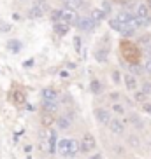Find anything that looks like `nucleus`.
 I'll use <instances>...</instances> for the list:
<instances>
[{
    "instance_id": "obj_1",
    "label": "nucleus",
    "mask_w": 151,
    "mask_h": 159,
    "mask_svg": "<svg viewBox=\"0 0 151 159\" xmlns=\"http://www.w3.org/2000/svg\"><path fill=\"white\" fill-rule=\"evenodd\" d=\"M121 52H123V56L130 61V65H137V63H139V49H137V46L127 42V40H123L121 42Z\"/></svg>"
},
{
    "instance_id": "obj_2",
    "label": "nucleus",
    "mask_w": 151,
    "mask_h": 159,
    "mask_svg": "<svg viewBox=\"0 0 151 159\" xmlns=\"http://www.w3.org/2000/svg\"><path fill=\"white\" fill-rule=\"evenodd\" d=\"M95 147H97V140H95V136L91 135V133H86V135H83V138H81L79 142V152L81 154H90V152H93Z\"/></svg>"
},
{
    "instance_id": "obj_3",
    "label": "nucleus",
    "mask_w": 151,
    "mask_h": 159,
    "mask_svg": "<svg viewBox=\"0 0 151 159\" xmlns=\"http://www.w3.org/2000/svg\"><path fill=\"white\" fill-rule=\"evenodd\" d=\"M46 11H47L46 0H37V2H35V4L28 9V18H32V19L42 18V16L46 14Z\"/></svg>"
},
{
    "instance_id": "obj_4",
    "label": "nucleus",
    "mask_w": 151,
    "mask_h": 159,
    "mask_svg": "<svg viewBox=\"0 0 151 159\" xmlns=\"http://www.w3.org/2000/svg\"><path fill=\"white\" fill-rule=\"evenodd\" d=\"M77 28L83 30V32H93L95 26H97V23H95L93 19L90 18V16H83V18H77Z\"/></svg>"
},
{
    "instance_id": "obj_5",
    "label": "nucleus",
    "mask_w": 151,
    "mask_h": 159,
    "mask_svg": "<svg viewBox=\"0 0 151 159\" xmlns=\"http://www.w3.org/2000/svg\"><path fill=\"white\" fill-rule=\"evenodd\" d=\"M60 21H63V23H67L69 26L71 25H76L77 23V14H76V11L72 9H61L60 11Z\"/></svg>"
},
{
    "instance_id": "obj_6",
    "label": "nucleus",
    "mask_w": 151,
    "mask_h": 159,
    "mask_svg": "<svg viewBox=\"0 0 151 159\" xmlns=\"http://www.w3.org/2000/svg\"><path fill=\"white\" fill-rule=\"evenodd\" d=\"M95 119L100 122V124H104V126H107L109 122H111V112L109 110H105V108H95Z\"/></svg>"
},
{
    "instance_id": "obj_7",
    "label": "nucleus",
    "mask_w": 151,
    "mask_h": 159,
    "mask_svg": "<svg viewBox=\"0 0 151 159\" xmlns=\"http://www.w3.org/2000/svg\"><path fill=\"white\" fill-rule=\"evenodd\" d=\"M107 126H109V129L113 131L114 135H123V133H125V124H123L119 119H114V117H113Z\"/></svg>"
},
{
    "instance_id": "obj_8",
    "label": "nucleus",
    "mask_w": 151,
    "mask_h": 159,
    "mask_svg": "<svg viewBox=\"0 0 151 159\" xmlns=\"http://www.w3.org/2000/svg\"><path fill=\"white\" fill-rule=\"evenodd\" d=\"M56 124H58V128H60V129H69V128H71V124H72V116L69 112L63 114V116H60L56 119Z\"/></svg>"
},
{
    "instance_id": "obj_9",
    "label": "nucleus",
    "mask_w": 151,
    "mask_h": 159,
    "mask_svg": "<svg viewBox=\"0 0 151 159\" xmlns=\"http://www.w3.org/2000/svg\"><path fill=\"white\" fill-rule=\"evenodd\" d=\"M123 82H125V88L128 89V91H135L137 89V79H135V75L132 74H125L123 75Z\"/></svg>"
},
{
    "instance_id": "obj_10",
    "label": "nucleus",
    "mask_w": 151,
    "mask_h": 159,
    "mask_svg": "<svg viewBox=\"0 0 151 159\" xmlns=\"http://www.w3.org/2000/svg\"><path fill=\"white\" fill-rule=\"evenodd\" d=\"M41 94H42V102H55L58 96V93L53 88H44Z\"/></svg>"
},
{
    "instance_id": "obj_11",
    "label": "nucleus",
    "mask_w": 151,
    "mask_h": 159,
    "mask_svg": "<svg viewBox=\"0 0 151 159\" xmlns=\"http://www.w3.org/2000/svg\"><path fill=\"white\" fill-rule=\"evenodd\" d=\"M11 100H12L16 105H23L25 100H27V96H25V93L21 91V89H14V91L11 93Z\"/></svg>"
},
{
    "instance_id": "obj_12",
    "label": "nucleus",
    "mask_w": 151,
    "mask_h": 159,
    "mask_svg": "<svg viewBox=\"0 0 151 159\" xmlns=\"http://www.w3.org/2000/svg\"><path fill=\"white\" fill-rule=\"evenodd\" d=\"M53 30H55V33L56 35H65L67 32H69V25L67 23H63V21H56V23L53 25Z\"/></svg>"
},
{
    "instance_id": "obj_13",
    "label": "nucleus",
    "mask_w": 151,
    "mask_h": 159,
    "mask_svg": "<svg viewBox=\"0 0 151 159\" xmlns=\"http://www.w3.org/2000/svg\"><path fill=\"white\" fill-rule=\"evenodd\" d=\"M41 122H42V126H44V128H51L53 124H55V114L44 112L42 117H41Z\"/></svg>"
},
{
    "instance_id": "obj_14",
    "label": "nucleus",
    "mask_w": 151,
    "mask_h": 159,
    "mask_svg": "<svg viewBox=\"0 0 151 159\" xmlns=\"http://www.w3.org/2000/svg\"><path fill=\"white\" fill-rule=\"evenodd\" d=\"M135 14L139 16V18H149V7H148L146 4H139L135 9Z\"/></svg>"
},
{
    "instance_id": "obj_15",
    "label": "nucleus",
    "mask_w": 151,
    "mask_h": 159,
    "mask_svg": "<svg viewBox=\"0 0 151 159\" xmlns=\"http://www.w3.org/2000/svg\"><path fill=\"white\" fill-rule=\"evenodd\" d=\"M90 18L93 19L95 23H100V21H104V19H105V12L102 9H93V11H91Z\"/></svg>"
},
{
    "instance_id": "obj_16",
    "label": "nucleus",
    "mask_w": 151,
    "mask_h": 159,
    "mask_svg": "<svg viewBox=\"0 0 151 159\" xmlns=\"http://www.w3.org/2000/svg\"><path fill=\"white\" fill-rule=\"evenodd\" d=\"M125 26V25L119 21L118 18H113V19H109V28L111 30H116V32H121V28Z\"/></svg>"
},
{
    "instance_id": "obj_17",
    "label": "nucleus",
    "mask_w": 151,
    "mask_h": 159,
    "mask_svg": "<svg viewBox=\"0 0 151 159\" xmlns=\"http://www.w3.org/2000/svg\"><path fill=\"white\" fill-rule=\"evenodd\" d=\"M116 18H118L123 25H130V23H132V19H134V16L130 14V12H119Z\"/></svg>"
},
{
    "instance_id": "obj_18",
    "label": "nucleus",
    "mask_w": 151,
    "mask_h": 159,
    "mask_svg": "<svg viewBox=\"0 0 151 159\" xmlns=\"http://www.w3.org/2000/svg\"><path fill=\"white\" fill-rule=\"evenodd\" d=\"M83 2H85V0H65V5H67V9L76 11V9H79L81 5H83Z\"/></svg>"
},
{
    "instance_id": "obj_19",
    "label": "nucleus",
    "mask_w": 151,
    "mask_h": 159,
    "mask_svg": "<svg viewBox=\"0 0 151 159\" xmlns=\"http://www.w3.org/2000/svg\"><path fill=\"white\" fill-rule=\"evenodd\" d=\"M56 135H55V131H49V152L55 154V150H56Z\"/></svg>"
},
{
    "instance_id": "obj_20",
    "label": "nucleus",
    "mask_w": 151,
    "mask_h": 159,
    "mask_svg": "<svg viewBox=\"0 0 151 159\" xmlns=\"http://www.w3.org/2000/svg\"><path fill=\"white\" fill-rule=\"evenodd\" d=\"M7 49L12 51V52H19L21 51V42H19V40H9V42H7Z\"/></svg>"
},
{
    "instance_id": "obj_21",
    "label": "nucleus",
    "mask_w": 151,
    "mask_h": 159,
    "mask_svg": "<svg viewBox=\"0 0 151 159\" xmlns=\"http://www.w3.org/2000/svg\"><path fill=\"white\" fill-rule=\"evenodd\" d=\"M123 35V37H132L134 33H135V28H134L132 25H125V26H123L121 28V32H119Z\"/></svg>"
},
{
    "instance_id": "obj_22",
    "label": "nucleus",
    "mask_w": 151,
    "mask_h": 159,
    "mask_svg": "<svg viewBox=\"0 0 151 159\" xmlns=\"http://www.w3.org/2000/svg\"><path fill=\"white\" fill-rule=\"evenodd\" d=\"M42 105H44V110H46V112H51V114H55V110H56V107H58L56 100H55V102H42Z\"/></svg>"
},
{
    "instance_id": "obj_23",
    "label": "nucleus",
    "mask_w": 151,
    "mask_h": 159,
    "mask_svg": "<svg viewBox=\"0 0 151 159\" xmlns=\"http://www.w3.org/2000/svg\"><path fill=\"white\" fill-rule=\"evenodd\" d=\"M90 89H91V93H93V94H100V93H102V84H100V80H91Z\"/></svg>"
},
{
    "instance_id": "obj_24",
    "label": "nucleus",
    "mask_w": 151,
    "mask_h": 159,
    "mask_svg": "<svg viewBox=\"0 0 151 159\" xmlns=\"http://www.w3.org/2000/svg\"><path fill=\"white\" fill-rule=\"evenodd\" d=\"M95 56H97V60H99V61H102V63H104L105 58H107V49H97Z\"/></svg>"
},
{
    "instance_id": "obj_25",
    "label": "nucleus",
    "mask_w": 151,
    "mask_h": 159,
    "mask_svg": "<svg viewBox=\"0 0 151 159\" xmlns=\"http://www.w3.org/2000/svg\"><path fill=\"white\" fill-rule=\"evenodd\" d=\"M111 110H113L114 114H119V116H123V114H125V107H123V105H119V103H113V105H111Z\"/></svg>"
},
{
    "instance_id": "obj_26",
    "label": "nucleus",
    "mask_w": 151,
    "mask_h": 159,
    "mask_svg": "<svg viewBox=\"0 0 151 159\" xmlns=\"http://www.w3.org/2000/svg\"><path fill=\"white\" fill-rule=\"evenodd\" d=\"M100 9L104 11L105 16H107V14H111V11H113V5H111V2H109V0H104V2H102V7H100Z\"/></svg>"
},
{
    "instance_id": "obj_27",
    "label": "nucleus",
    "mask_w": 151,
    "mask_h": 159,
    "mask_svg": "<svg viewBox=\"0 0 151 159\" xmlns=\"http://www.w3.org/2000/svg\"><path fill=\"white\" fill-rule=\"evenodd\" d=\"M142 93L146 96H151V82H144L142 84Z\"/></svg>"
},
{
    "instance_id": "obj_28",
    "label": "nucleus",
    "mask_w": 151,
    "mask_h": 159,
    "mask_svg": "<svg viewBox=\"0 0 151 159\" xmlns=\"http://www.w3.org/2000/svg\"><path fill=\"white\" fill-rule=\"evenodd\" d=\"M135 100L137 102H141V103H144L146 102V94L142 93V91H135Z\"/></svg>"
},
{
    "instance_id": "obj_29",
    "label": "nucleus",
    "mask_w": 151,
    "mask_h": 159,
    "mask_svg": "<svg viewBox=\"0 0 151 159\" xmlns=\"http://www.w3.org/2000/svg\"><path fill=\"white\" fill-rule=\"evenodd\" d=\"M9 30H11V25H9V23L0 21V32H9Z\"/></svg>"
},
{
    "instance_id": "obj_30",
    "label": "nucleus",
    "mask_w": 151,
    "mask_h": 159,
    "mask_svg": "<svg viewBox=\"0 0 151 159\" xmlns=\"http://www.w3.org/2000/svg\"><path fill=\"white\" fill-rule=\"evenodd\" d=\"M130 70H132V75H137V74H141V66L139 65H130Z\"/></svg>"
},
{
    "instance_id": "obj_31",
    "label": "nucleus",
    "mask_w": 151,
    "mask_h": 159,
    "mask_svg": "<svg viewBox=\"0 0 151 159\" xmlns=\"http://www.w3.org/2000/svg\"><path fill=\"white\" fill-rule=\"evenodd\" d=\"M144 72H146V74H149V75H151V58H148L146 65H144Z\"/></svg>"
},
{
    "instance_id": "obj_32",
    "label": "nucleus",
    "mask_w": 151,
    "mask_h": 159,
    "mask_svg": "<svg viewBox=\"0 0 151 159\" xmlns=\"http://www.w3.org/2000/svg\"><path fill=\"white\" fill-rule=\"evenodd\" d=\"M142 110L151 116V103H146V102H144V103H142Z\"/></svg>"
},
{
    "instance_id": "obj_33",
    "label": "nucleus",
    "mask_w": 151,
    "mask_h": 159,
    "mask_svg": "<svg viewBox=\"0 0 151 159\" xmlns=\"http://www.w3.org/2000/svg\"><path fill=\"white\" fill-rule=\"evenodd\" d=\"M51 19H53V23H56V21H60V11H53Z\"/></svg>"
},
{
    "instance_id": "obj_34",
    "label": "nucleus",
    "mask_w": 151,
    "mask_h": 159,
    "mask_svg": "<svg viewBox=\"0 0 151 159\" xmlns=\"http://www.w3.org/2000/svg\"><path fill=\"white\" fill-rule=\"evenodd\" d=\"M90 159H104V156H102V154H99V152H97V154L90 156Z\"/></svg>"
},
{
    "instance_id": "obj_35",
    "label": "nucleus",
    "mask_w": 151,
    "mask_h": 159,
    "mask_svg": "<svg viewBox=\"0 0 151 159\" xmlns=\"http://www.w3.org/2000/svg\"><path fill=\"white\" fill-rule=\"evenodd\" d=\"M74 42H76V49L79 51V47H81V44H79L81 40H79V37H76V39H74Z\"/></svg>"
},
{
    "instance_id": "obj_36",
    "label": "nucleus",
    "mask_w": 151,
    "mask_h": 159,
    "mask_svg": "<svg viewBox=\"0 0 151 159\" xmlns=\"http://www.w3.org/2000/svg\"><path fill=\"white\" fill-rule=\"evenodd\" d=\"M146 5L149 7V11H151V0H146Z\"/></svg>"
}]
</instances>
